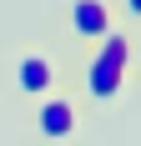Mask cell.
I'll return each mask as SVG.
<instances>
[{
	"instance_id": "cell-4",
	"label": "cell",
	"mask_w": 141,
	"mask_h": 146,
	"mask_svg": "<svg viewBox=\"0 0 141 146\" xmlns=\"http://www.w3.org/2000/svg\"><path fill=\"white\" fill-rule=\"evenodd\" d=\"M76 131H81V106H76V96L51 91V96L35 101V136L41 141L61 146V141H76Z\"/></svg>"
},
{
	"instance_id": "cell-1",
	"label": "cell",
	"mask_w": 141,
	"mask_h": 146,
	"mask_svg": "<svg viewBox=\"0 0 141 146\" xmlns=\"http://www.w3.org/2000/svg\"><path fill=\"white\" fill-rule=\"evenodd\" d=\"M126 71H131V35L116 25L101 45H91V50L81 56V91H86L96 106H106V101L121 96Z\"/></svg>"
},
{
	"instance_id": "cell-5",
	"label": "cell",
	"mask_w": 141,
	"mask_h": 146,
	"mask_svg": "<svg viewBox=\"0 0 141 146\" xmlns=\"http://www.w3.org/2000/svg\"><path fill=\"white\" fill-rule=\"evenodd\" d=\"M121 20H126V25L141 20V0H121Z\"/></svg>"
},
{
	"instance_id": "cell-2",
	"label": "cell",
	"mask_w": 141,
	"mask_h": 146,
	"mask_svg": "<svg viewBox=\"0 0 141 146\" xmlns=\"http://www.w3.org/2000/svg\"><path fill=\"white\" fill-rule=\"evenodd\" d=\"M10 86L20 91V96H30V101H41V96L61 91V60L51 56V50H41V45H30V50H20V56H15Z\"/></svg>"
},
{
	"instance_id": "cell-3",
	"label": "cell",
	"mask_w": 141,
	"mask_h": 146,
	"mask_svg": "<svg viewBox=\"0 0 141 146\" xmlns=\"http://www.w3.org/2000/svg\"><path fill=\"white\" fill-rule=\"evenodd\" d=\"M66 30L81 50H91V45H101L116 30V5L111 0H70L66 5Z\"/></svg>"
}]
</instances>
